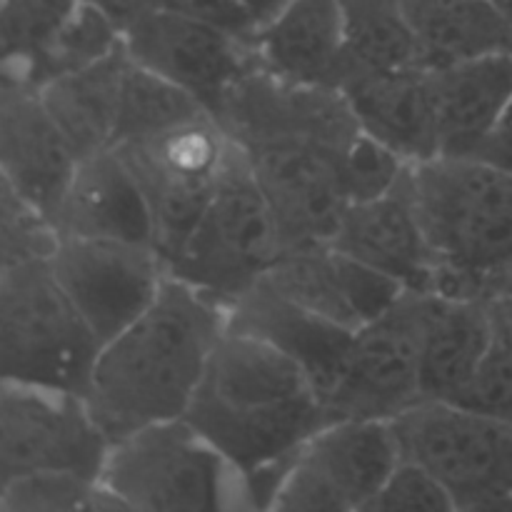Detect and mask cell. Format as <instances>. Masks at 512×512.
<instances>
[{
	"label": "cell",
	"mask_w": 512,
	"mask_h": 512,
	"mask_svg": "<svg viewBox=\"0 0 512 512\" xmlns=\"http://www.w3.org/2000/svg\"><path fill=\"white\" fill-rule=\"evenodd\" d=\"M185 420L245 475L253 508L270 510L295 450L335 418L293 358L228 328Z\"/></svg>",
	"instance_id": "1"
},
{
	"label": "cell",
	"mask_w": 512,
	"mask_h": 512,
	"mask_svg": "<svg viewBox=\"0 0 512 512\" xmlns=\"http://www.w3.org/2000/svg\"><path fill=\"white\" fill-rule=\"evenodd\" d=\"M228 308L168 275L150 308L100 348L85 403L110 443L145 425L185 418L228 330Z\"/></svg>",
	"instance_id": "2"
},
{
	"label": "cell",
	"mask_w": 512,
	"mask_h": 512,
	"mask_svg": "<svg viewBox=\"0 0 512 512\" xmlns=\"http://www.w3.org/2000/svg\"><path fill=\"white\" fill-rule=\"evenodd\" d=\"M410 175L438 258L433 295H498L512 278V173L480 158L438 155Z\"/></svg>",
	"instance_id": "3"
},
{
	"label": "cell",
	"mask_w": 512,
	"mask_h": 512,
	"mask_svg": "<svg viewBox=\"0 0 512 512\" xmlns=\"http://www.w3.org/2000/svg\"><path fill=\"white\" fill-rule=\"evenodd\" d=\"M100 483L123 510H255L245 475L185 418L113 440Z\"/></svg>",
	"instance_id": "4"
},
{
	"label": "cell",
	"mask_w": 512,
	"mask_h": 512,
	"mask_svg": "<svg viewBox=\"0 0 512 512\" xmlns=\"http://www.w3.org/2000/svg\"><path fill=\"white\" fill-rule=\"evenodd\" d=\"M100 348L50 260L0 268L3 380L85 395Z\"/></svg>",
	"instance_id": "5"
},
{
	"label": "cell",
	"mask_w": 512,
	"mask_h": 512,
	"mask_svg": "<svg viewBox=\"0 0 512 512\" xmlns=\"http://www.w3.org/2000/svg\"><path fill=\"white\" fill-rule=\"evenodd\" d=\"M280 253L283 238L273 208L248 155L230 143L218 188L168 263V275L230 305L260 283Z\"/></svg>",
	"instance_id": "6"
},
{
	"label": "cell",
	"mask_w": 512,
	"mask_h": 512,
	"mask_svg": "<svg viewBox=\"0 0 512 512\" xmlns=\"http://www.w3.org/2000/svg\"><path fill=\"white\" fill-rule=\"evenodd\" d=\"M405 460L423 465L455 510H512V428L450 400H420L390 420Z\"/></svg>",
	"instance_id": "7"
},
{
	"label": "cell",
	"mask_w": 512,
	"mask_h": 512,
	"mask_svg": "<svg viewBox=\"0 0 512 512\" xmlns=\"http://www.w3.org/2000/svg\"><path fill=\"white\" fill-rule=\"evenodd\" d=\"M228 133L213 113H203L160 133L115 145L138 178L155 225V248L165 265L178 255L228 160Z\"/></svg>",
	"instance_id": "8"
},
{
	"label": "cell",
	"mask_w": 512,
	"mask_h": 512,
	"mask_svg": "<svg viewBox=\"0 0 512 512\" xmlns=\"http://www.w3.org/2000/svg\"><path fill=\"white\" fill-rule=\"evenodd\" d=\"M400 460L390 420L335 418L295 450L270 510L365 512Z\"/></svg>",
	"instance_id": "9"
},
{
	"label": "cell",
	"mask_w": 512,
	"mask_h": 512,
	"mask_svg": "<svg viewBox=\"0 0 512 512\" xmlns=\"http://www.w3.org/2000/svg\"><path fill=\"white\" fill-rule=\"evenodd\" d=\"M110 438L85 395L40 385H0V483L30 473H80L100 478Z\"/></svg>",
	"instance_id": "10"
},
{
	"label": "cell",
	"mask_w": 512,
	"mask_h": 512,
	"mask_svg": "<svg viewBox=\"0 0 512 512\" xmlns=\"http://www.w3.org/2000/svg\"><path fill=\"white\" fill-rule=\"evenodd\" d=\"M430 295L405 293L350 340L328 393L333 418L393 420L423 400L420 355Z\"/></svg>",
	"instance_id": "11"
},
{
	"label": "cell",
	"mask_w": 512,
	"mask_h": 512,
	"mask_svg": "<svg viewBox=\"0 0 512 512\" xmlns=\"http://www.w3.org/2000/svg\"><path fill=\"white\" fill-rule=\"evenodd\" d=\"M240 148L273 208L283 250L333 240L348 208L343 188L348 150L303 135H275Z\"/></svg>",
	"instance_id": "12"
},
{
	"label": "cell",
	"mask_w": 512,
	"mask_h": 512,
	"mask_svg": "<svg viewBox=\"0 0 512 512\" xmlns=\"http://www.w3.org/2000/svg\"><path fill=\"white\" fill-rule=\"evenodd\" d=\"M50 265L103 345L150 308L168 278L160 250L130 240L63 238Z\"/></svg>",
	"instance_id": "13"
},
{
	"label": "cell",
	"mask_w": 512,
	"mask_h": 512,
	"mask_svg": "<svg viewBox=\"0 0 512 512\" xmlns=\"http://www.w3.org/2000/svg\"><path fill=\"white\" fill-rule=\"evenodd\" d=\"M123 43L133 63L188 90L213 115L225 93L258 68L255 38L165 8L123 33Z\"/></svg>",
	"instance_id": "14"
},
{
	"label": "cell",
	"mask_w": 512,
	"mask_h": 512,
	"mask_svg": "<svg viewBox=\"0 0 512 512\" xmlns=\"http://www.w3.org/2000/svg\"><path fill=\"white\" fill-rule=\"evenodd\" d=\"M260 283L353 333L380 318L405 295L398 283L330 240L285 248Z\"/></svg>",
	"instance_id": "15"
},
{
	"label": "cell",
	"mask_w": 512,
	"mask_h": 512,
	"mask_svg": "<svg viewBox=\"0 0 512 512\" xmlns=\"http://www.w3.org/2000/svg\"><path fill=\"white\" fill-rule=\"evenodd\" d=\"M330 243L398 283L405 293H435L438 258L420 220L410 168L380 198L348 205Z\"/></svg>",
	"instance_id": "16"
},
{
	"label": "cell",
	"mask_w": 512,
	"mask_h": 512,
	"mask_svg": "<svg viewBox=\"0 0 512 512\" xmlns=\"http://www.w3.org/2000/svg\"><path fill=\"white\" fill-rule=\"evenodd\" d=\"M78 160L40 90L0 78V180L53 220Z\"/></svg>",
	"instance_id": "17"
},
{
	"label": "cell",
	"mask_w": 512,
	"mask_h": 512,
	"mask_svg": "<svg viewBox=\"0 0 512 512\" xmlns=\"http://www.w3.org/2000/svg\"><path fill=\"white\" fill-rule=\"evenodd\" d=\"M53 223L60 240L103 238L155 245L150 205L115 145L78 160Z\"/></svg>",
	"instance_id": "18"
},
{
	"label": "cell",
	"mask_w": 512,
	"mask_h": 512,
	"mask_svg": "<svg viewBox=\"0 0 512 512\" xmlns=\"http://www.w3.org/2000/svg\"><path fill=\"white\" fill-rule=\"evenodd\" d=\"M360 130L413 165L440 155L438 120L428 70H383L350 75L340 85Z\"/></svg>",
	"instance_id": "19"
},
{
	"label": "cell",
	"mask_w": 512,
	"mask_h": 512,
	"mask_svg": "<svg viewBox=\"0 0 512 512\" xmlns=\"http://www.w3.org/2000/svg\"><path fill=\"white\" fill-rule=\"evenodd\" d=\"M228 328L253 335L293 358L318 385L325 403L355 335L353 330L340 328L300 308L298 303L283 298L263 283L230 303Z\"/></svg>",
	"instance_id": "20"
},
{
	"label": "cell",
	"mask_w": 512,
	"mask_h": 512,
	"mask_svg": "<svg viewBox=\"0 0 512 512\" xmlns=\"http://www.w3.org/2000/svg\"><path fill=\"white\" fill-rule=\"evenodd\" d=\"M258 65L278 78L340 88L345 73V18L340 0H288L255 30Z\"/></svg>",
	"instance_id": "21"
},
{
	"label": "cell",
	"mask_w": 512,
	"mask_h": 512,
	"mask_svg": "<svg viewBox=\"0 0 512 512\" xmlns=\"http://www.w3.org/2000/svg\"><path fill=\"white\" fill-rule=\"evenodd\" d=\"M440 155L475 158L512 100V53L428 70Z\"/></svg>",
	"instance_id": "22"
},
{
	"label": "cell",
	"mask_w": 512,
	"mask_h": 512,
	"mask_svg": "<svg viewBox=\"0 0 512 512\" xmlns=\"http://www.w3.org/2000/svg\"><path fill=\"white\" fill-rule=\"evenodd\" d=\"M493 350L488 298L430 295L420 355L423 400H455Z\"/></svg>",
	"instance_id": "23"
},
{
	"label": "cell",
	"mask_w": 512,
	"mask_h": 512,
	"mask_svg": "<svg viewBox=\"0 0 512 512\" xmlns=\"http://www.w3.org/2000/svg\"><path fill=\"white\" fill-rule=\"evenodd\" d=\"M130 55L125 43L108 58L53 78L40 90L45 108L73 145L78 158L115 145Z\"/></svg>",
	"instance_id": "24"
},
{
	"label": "cell",
	"mask_w": 512,
	"mask_h": 512,
	"mask_svg": "<svg viewBox=\"0 0 512 512\" xmlns=\"http://www.w3.org/2000/svg\"><path fill=\"white\" fill-rule=\"evenodd\" d=\"M418 63L445 68L483 55L512 53V25L493 0H400Z\"/></svg>",
	"instance_id": "25"
},
{
	"label": "cell",
	"mask_w": 512,
	"mask_h": 512,
	"mask_svg": "<svg viewBox=\"0 0 512 512\" xmlns=\"http://www.w3.org/2000/svg\"><path fill=\"white\" fill-rule=\"evenodd\" d=\"M340 5L345 18L343 80L350 75L420 65L413 30L400 0H340Z\"/></svg>",
	"instance_id": "26"
},
{
	"label": "cell",
	"mask_w": 512,
	"mask_h": 512,
	"mask_svg": "<svg viewBox=\"0 0 512 512\" xmlns=\"http://www.w3.org/2000/svg\"><path fill=\"white\" fill-rule=\"evenodd\" d=\"M83 0H3L0 3V78L35 85L45 50Z\"/></svg>",
	"instance_id": "27"
},
{
	"label": "cell",
	"mask_w": 512,
	"mask_h": 512,
	"mask_svg": "<svg viewBox=\"0 0 512 512\" xmlns=\"http://www.w3.org/2000/svg\"><path fill=\"white\" fill-rule=\"evenodd\" d=\"M203 113H210V110L195 95L130 60L115 145L160 133Z\"/></svg>",
	"instance_id": "28"
},
{
	"label": "cell",
	"mask_w": 512,
	"mask_h": 512,
	"mask_svg": "<svg viewBox=\"0 0 512 512\" xmlns=\"http://www.w3.org/2000/svg\"><path fill=\"white\" fill-rule=\"evenodd\" d=\"M123 510L100 478L50 470L0 483V512Z\"/></svg>",
	"instance_id": "29"
},
{
	"label": "cell",
	"mask_w": 512,
	"mask_h": 512,
	"mask_svg": "<svg viewBox=\"0 0 512 512\" xmlns=\"http://www.w3.org/2000/svg\"><path fill=\"white\" fill-rule=\"evenodd\" d=\"M120 45H123V33L93 5L80 3L53 45L45 50L35 73V85L43 88L53 78L88 68L115 53Z\"/></svg>",
	"instance_id": "30"
},
{
	"label": "cell",
	"mask_w": 512,
	"mask_h": 512,
	"mask_svg": "<svg viewBox=\"0 0 512 512\" xmlns=\"http://www.w3.org/2000/svg\"><path fill=\"white\" fill-rule=\"evenodd\" d=\"M60 233L50 215L0 180V268L50 260Z\"/></svg>",
	"instance_id": "31"
},
{
	"label": "cell",
	"mask_w": 512,
	"mask_h": 512,
	"mask_svg": "<svg viewBox=\"0 0 512 512\" xmlns=\"http://www.w3.org/2000/svg\"><path fill=\"white\" fill-rule=\"evenodd\" d=\"M408 168L410 165L400 155L360 130L343 158V188L348 205L385 195L403 180Z\"/></svg>",
	"instance_id": "32"
},
{
	"label": "cell",
	"mask_w": 512,
	"mask_h": 512,
	"mask_svg": "<svg viewBox=\"0 0 512 512\" xmlns=\"http://www.w3.org/2000/svg\"><path fill=\"white\" fill-rule=\"evenodd\" d=\"M398 510H430L450 512L455 510L453 498L440 485V480L423 465L413 460H400L398 468L390 473L380 493L370 500L365 512H398Z\"/></svg>",
	"instance_id": "33"
},
{
	"label": "cell",
	"mask_w": 512,
	"mask_h": 512,
	"mask_svg": "<svg viewBox=\"0 0 512 512\" xmlns=\"http://www.w3.org/2000/svg\"><path fill=\"white\" fill-rule=\"evenodd\" d=\"M450 403L478 410L512 428V355L493 343V350L483 360L473 380Z\"/></svg>",
	"instance_id": "34"
},
{
	"label": "cell",
	"mask_w": 512,
	"mask_h": 512,
	"mask_svg": "<svg viewBox=\"0 0 512 512\" xmlns=\"http://www.w3.org/2000/svg\"><path fill=\"white\" fill-rule=\"evenodd\" d=\"M160 8L220 25L243 38H255V25L240 0H160Z\"/></svg>",
	"instance_id": "35"
},
{
	"label": "cell",
	"mask_w": 512,
	"mask_h": 512,
	"mask_svg": "<svg viewBox=\"0 0 512 512\" xmlns=\"http://www.w3.org/2000/svg\"><path fill=\"white\" fill-rule=\"evenodd\" d=\"M83 3L100 10L120 33H128L133 25L160 8V0H83Z\"/></svg>",
	"instance_id": "36"
},
{
	"label": "cell",
	"mask_w": 512,
	"mask_h": 512,
	"mask_svg": "<svg viewBox=\"0 0 512 512\" xmlns=\"http://www.w3.org/2000/svg\"><path fill=\"white\" fill-rule=\"evenodd\" d=\"M475 158L488 160V163L512 173V100L508 103V108H505L503 118L498 120L495 130L490 133V138L485 140L483 148L478 150Z\"/></svg>",
	"instance_id": "37"
},
{
	"label": "cell",
	"mask_w": 512,
	"mask_h": 512,
	"mask_svg": "<svg viewBox=\"0 0 512 512\" xmlns=\"http://www.w3.org/2000/svg\"><path fill=\"white\" fill-rule=\"evenodd\" d=\"M490 328H493V343L512 355V295H493L488 298Z\"/></svg>",
	"instance_id": "38"
},
{
	"label": "cell",
	"mask_w": 512,
	"mask_h": 512,
	"mask_svg": "<svg viewBox=\"0 0 512 512\" xmlns=\"http://www.w3.org/2000/svg\"><path fill=\"white\" fill-rule=\"evenodd\" d=\"M285 3H288V0H240L245 13H248L250 20H253L255 30H258L260 25L268 23L275 13H280V8H283Z\"/></svg>",
	"instance_id": "39"
},
{
	"label": "cell",
	"mask_w": 512,
	"mask_h": 512,
	"mask_svg": "<svg viewBox=\"0 0 512 512\" xmlns=\"http://www.w3.org/2000/svg\"><path fill=\"white\" fill-rule=\"evenodd\" d=\"M493 5L505 15V20L512 25V0H493Z\"/></svg>",
	"instance_id": "40"
},
{
	"label": "cell",
	"mask_w": 512,
	"mask_h": 512,
	"mask_svg": "<svg viewBox=\"0 0 512 512\" xmlns=\"http://www.w3.org/2000/svg\"><path fill=\"white\" fill-rule=\"evenodd\" d=\"M500 293H503V295H512V278L508 280V283H505V288L500 290ZM500 293H498V295H500Z\"/></svg>",
	"instance_id": "41"
}]
</instances>
